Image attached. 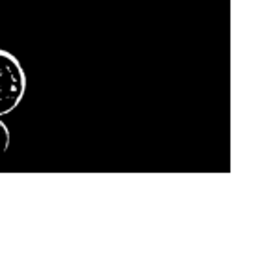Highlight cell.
Returning <instances> with one entry per match:
<instances>
[{
    "label": "cell",
    "instance_id": "obj_1",
    "mask_svg": "<svg viewBox=\"0 0 262 262\" xmlns=\"http://www.w3.org/2000/svg\"><path fill=\"white\" fill-rule=\"evenodd\" d=\"M26 93V73L15 54L0 49V117L20 104Z\"/></svg>",
    "mask_w": 262,
    "mask_h": 262
},
{
    "label": "cell",
    "instance_id": "obj_2",
    "mask_svg": "<svg viewBox=\"0 0 262 262\" xmlns=\"http://www.w3.org/2000/svg\"><path fill=\"white\" fill-rule=\"evenodd\" d=\"M10 143H11L10 128H8V125L0 119V157H2V155L10 149Z\"/></svg>",
    "mask_w": 262,
    "mask_h": 262
}]
</instances>
